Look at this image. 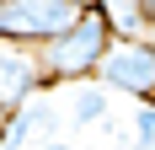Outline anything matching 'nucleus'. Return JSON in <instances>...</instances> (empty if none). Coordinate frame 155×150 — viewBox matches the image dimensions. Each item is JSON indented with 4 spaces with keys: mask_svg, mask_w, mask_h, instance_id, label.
I'll return each instance as SVG.
<instances>
[{
    "mask_svg": "<svg viewBox=\"0 0 155 150\" xmlns=\"http://www.w3.org/2000/svg\"><path fill=\"white\" fill-rule=\"evenodd\" d=\"M139 16H144V32L155 38V0H139Z\"/></svg>",
    "mask_w": 155,
    "mask_h": 150,
    "instance_id": "9d476101",
    "label": "nucleus"
},
{
    "mask_svg": "<svg viewBox=\"0 0 155 150\" xmlns=\"http://www.w3.org/2000/svg\"><path fill=\"white\" fill-rule=\"evenodd\" d=\"M96 80L107 91H118V97H134V107L155 102V38H134V43L112 38V48L102 54Z\"/></svg>",
    "mask_w": 155,
    "mask_h": 150,
    "instance_id": "7ed1b4c3",
    "label": "nucleus"
},
{
    "mask_svg": "<svg viewBox=\"0 0 155 150\" xmlns=\"http://www.w3.org/2000/svg\"><path fill=\"white\" fill-rule=\"evenodd\" d=\"M32 150H91V145H70V139H38Z\"/></svg>",
    "mask_w": 155,
    "mask_h": 150,
    "instance_id": "1a4fd4ad",
    "label": "nucleus"
},
{
    "mask_svg": "<svg viewBox=\"0 0 155 150\" xmlns=\"http://www.w3.org/2000/svg\"><path fill=\"white\" fill-rule=\"evenodd\" d=\"M107 113H112V91L102 86V80L70 86V123H75V129H96V123H107Z\"/></svg>",
    "mask_w": 155,
    "mask_h": 150,
    "instance_id": "423d86ee",
    "label": "nucleus"
},
{
    "mask_svg": "<svg viewBox=\"0 0 155 150\" xmlns=\"http://www.w3.org/2000/svg\"><path fill=\"white\" fill-rule=\"evenodd\" d=\"M43 64H38V48H16L0 43V118H11L43 91Z\"/></svg>",
    "mask_w": 155,
    "mask_h": 150,
    "instance_id": "20e7f679",
    "label": "nucleus"
},
{
    "mask_svg": "<svg viewBox=\"0 0 155 150\" xmlns=\"http://www.w3.org/2000/svg\"><path fill=\"white\" fill-rule=\"evenodd\" d=\"M107 48H112V32H107V22H102V11H80L75 27H64L54 43L38 48L43 80H48V86H80V80H96Z\"/></svg>",
    "mask_w": 155,
    "mask_h": 150,
    "instance_id": "f257e3e1",
    "label": "nucleus"
},
{
    "mask_svg": "<svg viewBox=\"0 0 155 150\" xmlns=\"http://www.w3.org/2000/svg\"><path fill=\"white\" fill-rule=\"evenodd\" d=\"M128 150H155V102L134 107V123H128Z\"/></svg>",
    "mask_w": 155,
    "mask_h": 150,
    "instance_id": "6e6552de",
    "label": "nucleus"
},
{
    "mask_svg": "<svg viewBox=\"0 0 155 150\" xmlns=\"http://www.w3.org/2000/svg\"><path fill=\"white\" fill-rule=\"evenodd\" d=\"M75 22H80L75 0H0V43L16 48H43Z\"/></svg>",
    "mask_w": 155,
    "mask_h": 150,
    "instance_id": "f03ea898",
    "label": "nucleus"
},
{
    "mask_svg": "<svg viewBox=\"0 0 155 150\" xmlns=\"http://www.w3.org/2000/svg\"><path fill=\"white\" fill-rule=\"evenodd\" d=\"M91 11H102V22H107V32L118 38V43L150 38V32H144V16H139V0H96Z\"/></svg>",
    "mask_w": 155,
    "mask_h": 150,
    "instance_id": "0eeeda50",
    "label": "nucleus"
},
{
    "mask_svg": "<svg viewBox=\"0 0 155 150\" xmlns=\"http://www.w3.org/2000/svg\"><path fill=\"white\" fill-rule=\"evenodd\" d=\"M38 139H59V113L32 97L21 113L0 118V150H32Z\"/></svg>",
    "mask_w": 155,
    "mask_h": 150,
    "instance_id": "39448f33",
    "label": "nucleus"
}]
</instances>
